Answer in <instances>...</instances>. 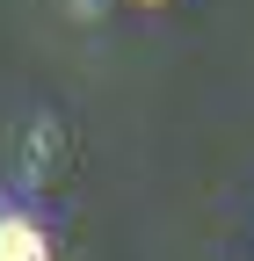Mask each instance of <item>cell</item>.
I'll return each instance as SVG.
<instances>
[{"label":"cell","mask_w":254,"mask_h":261,"mask_svg":"<svg viewBox=\"0 0 254 261\" xmlns=\"http://www.w3.org/2000/svg\"><path fill=\"white\" fill-rule=\"evenodd\" d=\"M145 8H160V0H145Z\"/></svg>","instance_id":"2"},{"label":"cell","mask_w":254,"mask_h":261,"mask_svg":"<svg viewBox=\"0 0 254 261\" xmlns=\"http://www.w3.org/2000/svg\"><path fill=\"white\" fill-rule=\"evenodd\" d=\"M0 261H58V254H51V232L29 211H0Z\"/></svg>","instance_id":"1"}]
</instances>
